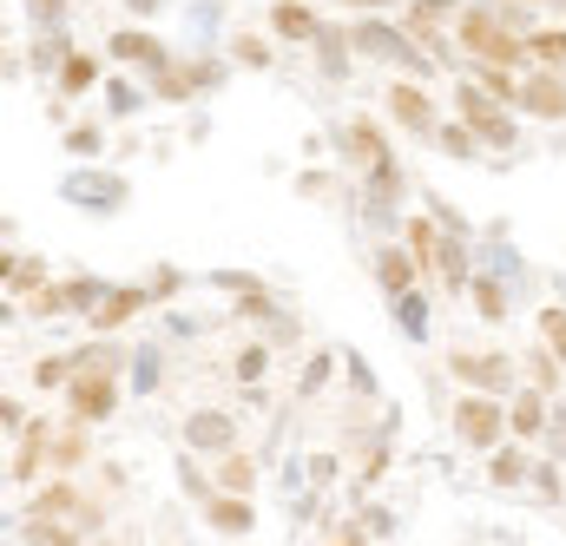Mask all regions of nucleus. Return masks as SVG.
Here are the masks:
<instances>
[{"label":"nucleus","instance_id":"nucleus-17","mask_svg":"<svg viewBox=\"0 0 566 546\" xmlns=\"http://www.w3.org/2000/svg\"><path fill=\"white\" fill-rule=\"evenodd\" d=\"M60 86H66V93H86V86H93V60H66Z\"/></svg>","mask_w":566,"mask_h":546},{"label":"nucleus","instance_id":"nucleus-2","mask_svg":"<svg viewBox=\"0 0 566 546\" xmlns=\"http://www.w3.org/2000/svg\"><path fill=\"white\" fill-rule=\"evenodd\" d=\"M461 119H468V133L474 138H494V145H507L514 138V119L501 113V99L494 93H481V86H461Z\"/></svg>","mask_w":566,"mask_h":546},{"label":"nucleus","instance_id":"nucleus-18","mask_svg":"<svg viewBox=\"0 0 566 546\" xmlns=\"http://www.w3.org/2000/svg\"><path fill=\"white\" fill-rule=\"evenodd\" d=\"M382 283H389V290H409V258L389 251V258H382Z\"/></svg>","mask_w":566,"mask_h":546},{"label":"nucleus","instance_id":"nucleus-11","mask_svg":"<svg viewBox=\"0 0 566 546\" xmlns=\"http://www.w3.org/2000/svg\"><path fill=\"white\" fill-rule=\"evenodd\" d=\"M448 13V0H416V13H409V33L416 40H434V20Z\"/></svg>","mask_w":566,"mask_h":546},{"label":"nucleus","instance_id":"nucleus-7","mask_svg":"<svg viewBox=\"0 0 566 546\" xmlns=\"http://www.w3.org/2000/svg\"><path fill=\"white\" fill-rule=\"evenodd\" d=\"M343 145H349V158H363V165H376V171L389 178V165H382V138H376V126H369V119H356Z\"/></svg>","mask_w":566,"mask_h":546},{"label":"nucleus","instance_id":"nucleus-8","mask_svg":"<svg viewBox=\"0 0 566 546\" xmlns=\"http://www.w3.org/2000/svg\"><path fill=\"white\" fill-rule=\"evenodd\" d=\"M271 20H277V33H290V40H316V13H310L303 0H283Z\"/></svg>","mask_w":566,"mask_h":546},{"label":"nucleus","instance_id":"nucleus-1","mask_svg":"<svg viewBox=\"0 0 566 546\" xmlns=\"http://www.w3.org/2000/svg\"><path fill=\"white\" fill-rule=\"evenodd\" d=\"M461 46L474 60H488V66H514L527 53V33H514V20L494 13V7H468L461 13Z\"/></svg>","mask_w":566,"mask_h":546},{"label":"nucleus","instance_id":"nucleus-13","mask_svg":"<svg viewBox=\"0 0 566 546\" xmlns=\"http://www.w3.org/2000/svg\"><path fill=\"white\" fill-rule=\"evenodd\" d=\"M409 251H416V264H434V224H428V218L409 224Z\"/></svg>","mask_w":566,"mask_h":546},{"label":"nucleus","instance_id":"nucleus-19","mask_svg":"<svg viewBox=\"0 0 566 546\" xmlns=\"http://www.w3.org/2000/svg\"><path fill=\"white\" fill-rule=\"evenodd\" d=\"M329 546H356V540H329Z\"/></svg>","mask_w":566,"mask_h":546},{"label":"nucleus","instance_id":"nucleus-9","mask_svg":"<svg viewBox=\"0 0 566 546\" xmlns=\"http://www.w3.org/2000/svg\"><path fill=\"white\" fill-rule=\"evenodd\" d=\"M454 376H468V382H507V363H494V356H454Z\"/></svg>","mask_w":566,"mask_h":546},{"label":"nucleus","instance_id":"nucleus-15","mask_svg":"<svg viewBox=\"0 0 566 546\" xmlns=\"http://www.w3.org/2000/svg\"><path fill=\"white\" fill-rule=\"evenodd\" d=\"M113 53H126V60H158V46H151L145 33H119V40H113Z\"/></svg>","mask_w":566,"mask_h":546},{"label":"nucleus","instance_id":"nucleus-16","mask_svg":"<svg viewBox=\"0 0 566 546\" xmlns=\"http://www.w3.org/2000/svg\"><path fill=\"white\" fill-rule=\"evenodd\" d=\"M541 421H547V414H541V396H521V402H514V428H521V434H534Z\"/></svg>","mask_w":566,"mask_h":546},{"label":"nucleus","instance_id":"nucleus-6","mask_svg":"<svg viewBox=\"0 0 566 546\" xmlns=\"http://www.w3.org/2000/svg\"><path fill=\"white\" fill-rule=\"evenodd\" d=\"M521 106H534L541 119H566V86L554 80V66H547L541 80H527V93H521Z\"/></svg>","mask_w":566,"mask_h":546},{"label":"nucleus","instance_id":"nucleus-10","mask_svg":"<svg viewBox=\"0 0 566 546\" xmlns=\"http://www.w3.org/2000/svg\"><path fill=\"white\" fill-rule=\"evenodd\" d=\"M527 53H534L541 66H566V33H560V27H547V33H527Z\"/></svg>","mask_w":566,"mask_h":546},{"label":"nucleus","instance_id":"nucleus-14","mask_svg":"<svg viewBox=\"0 0 566 546\" xmlns=\"http://www.w3.org/2000/svg\"><path fill=\"white\" fill-rule=\"evenodd\" d=\"M474 309H481V316H501V309H507L501 283H488V276H481V283H474Z\"/></svg>","mask_w":566,"mask_h":546},{"label":"nucleus","instance_id":"nucleus-12","mask_svg":"<svg viewBox=\"0 0 566 546\" xmlns=\"http://www.w3.org/2000/svg\"><path fill=\"white\" fill-rule=\"evenodd\" d=\"M145 296L139 290H119V296H113V303H99V329H113V323H126V316H133V309H139Z\"/></svg>","mask_w":566,"mask_h":546},{"label":"nucleus","instance_id":"nucleus-4","mask_svg":"<svg viewBox=\"0 0 566 546\" xmlns=\"http://www.w3.org/2000/svg\"><path fill=\"white\" fill-rule=\"evenodd\" d=\"M389 113H396L402 126H416V133H434V106H428L422 86H409V80H396V86H389Z\"/></svg>","mask_w":566,"mask_h":546},{"label":"nucleus","instance_id":"nucleus-3","mask_svg":"<svg viewBox=\"0 0 566 546\" xmlns=\"http://www.w3.org/2000/svg\"><path fill=\"white\" fill-rule=\"evenodd\" d=\"M66 402H73V421H99V414L113 409V376H106V369H86V376H73Z\"/></svg>","mask_w":566,"mask_h":546},{"label":"nucleus","instance_id":"nucleus-5","mask_svg":"<svg viewBox=\"0 0 566 546\" xmlns=\"http://www.w3.org/2000/svg\"><path fill=\"white\" fill-rule=\"evenodd\" d=\"M454 421H461V434H468L474 448H494V441H501V402H481V396H474V402H461Z\"/></svg>","mask_w":566,"mask_h":546}]
</instances>
